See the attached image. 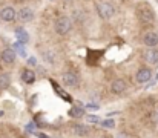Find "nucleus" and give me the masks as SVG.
<instances>
[{"label":"nucleus","instance_id":"17","mask_svg":"<svg viewBox=\"0 0 158 138\" xmlns=\"http://www.w3.org/2000/svg\"><path fill=\"white\" fill-rule=\"evenodd\" d=\"M88 121H89V123H100V120H98L95 115H89V117H88Z\"/></svg>","mask_w":158,"mask_h":138},{"label":"nucleus","instance_id":"20","mask_svg":"<svg viewBox=\"0 0 158 138\" xmlns=\"http://www.w3.org/2000/svg\"><path fill=\"white\" fill-rule=\"evenodd\" d=\"M39 138H48V137H45L43 134H39Z\"/></svg>","mask_w":158,"mask_h":138},{"label":"nucleus","instance_id":"7","mask_svg":"<svg viewBox=\"0 0 158 138\" xmlns=\"http://www.w3.org/2000/svg\"><path fill=\"white\" fill-rule=\"evenodd\" d=\"M15 51L14 49H11V48H6V49H3L2 51V54H0V58H2V61H5L6 65H11V63H14L15 61Z\"/></svg>","mask_w":158,"mask_h":138},{"label":"nucleus","instance_id":"15","mask_svg":"<svg viewBox=\"0 0 158 138\" xmlns=\"http://www.w3.org/2000/svg\"><path fill=\"white\" fill-rule=\"evenodd\" d=\"M83 114H85V111H83L81 107H77V106H74V107L69 111V115H71L72 118H80V117H83Z\"/></svg>","mask_w":158,"mask_h":138},{"label":"nucleus","instance_id":"5","mask_svg":"<svg viewBox=\"0 0 158 138\" xmlns=\"http://www.w3.org/2000/svg\"><path fill=\"white\" fill-rule=\"evenodd\" d=\"M61 83L64 86H69V88H75L78 86V77L74 74V72H64L61 75Z\"/></svg>","mask_w":158,"mask_h":138},{"label":"nucleus","instance_id":"10","mask_svg":"<svg viewBox=\"0 0 158 138\" xmlns=\"http://www.w3.org/2000/svg\"><path fill=\"white\" fill-rule=\"evenodd\" d=\"M15 11H14V8H11V6H6V8H3L2 11H0V17H2V20L3 22H12L14 19H15Z\"/></svg>","mask_w":158,"mask_h":138},{"label":"nucleus","instance_id":"18","mask_svg":"<svg viewBox=\"0 0 158 138\" xmlns=\"http://www.w3.org/2000/svg\"><path fill=\"white\" fill-rule=\"evenodd\" d=\"M102 124L106 126V128H112V126H114V120H106V121H103Z\"/></svg>","mask_w":158,"mask_h":138},{"label":"nucleus","instance_id":"9","mask_svg":"<svg viewBox=\"0 0 158 138\" xmlns=\"http://www.w3.org/2000/svg\"><path fill=\"white\" fill-rule=\"evenodd\" d=\"M144 60L148 61V63H151V65H157L158 63V51L154 48H148V51H144Z\"/></svg>","mask_w":158,"mask_h":138},{"label":"nucleus","instance_id":"22","mask_svg":"<svg viewBox=\"0 0 158 138\" xmlns=\"http://www.w3.org/2000/svg\"><path fill=\"white\" fill-rule=\"evenodd\" d=\"M15 2H25V0H15Z\"/></svg>","mask_w":158,"mask_h":138},{"label":"nucleus","instance_id":"11","mask_svg":"<svg viewBox=\"0 0 158 138\" xmlns=\"http://www.w3.org/2000/svg\"><path fill=\"white\" fill-rule=\"evenodd\" d=\"M110 89H112L114 94H123V92L126 91V82H124V80H121V78H118V80L112 82Z\"/></svg>","mask_w":158,"mask_h":138},{"label":"nucleus","instance_id":"2","mask_svg":"<svg viewBox=\"0 0 158 138\" xmlns=\"http://www.w3.org/2000/svg\"><path fill=\"white\" fill-rule=\"evenodd\" d=\"M95 6H97V12H98V15H100L103 20L110 19V17L115 14V8H114V5L109 3V2H100V3H97Z\"/></svg>","mask_w":158,"mask_h":138},{"label":"nucleus","instance_id":"12","mask_svg":"<svg viewBox=\"0 0 158 138\" xmlns=\"http://www.w3.org/2000/svg\"><path fill=\"white\" fill-rule=\"evenodd\" d=\"M22 82L28 83V85H32L35 82V74L31 71V69H25L23 74H22Z\"/></svg>","mask_w":158,"mask_h":138},{"label":"nucleus","instance_id":"14","mask_svg":"<svg viewBox=\"0 0 158 138\" xmlns=\"http://www.w3.org/2000/svg\"><path fill=\"white\" fill-rule=\"evenodd\" d=\"M15 36H17V39H19V42H20V43H26V42L29 40L28 32H26L25 29H22V28H19V29L15 31Z\"/></svg>","mask_w":158,"mask_h":138},{"label":"nucleus","instance_id":"19","mask_svg":"<svg viewBox=\"0 0 158 138\" xmlns=\"http://www.w3.org/2000/svg\"><path fill=\"white\" fill-rule=\"evenodd\" d=\"M88 107H89V109H97L98 106H95V104H88Z\"/></svg>","mask_w":158,"mask_h":138},{"label":"nucleus","instance_id":"1","mask_svg":"<svg viewBox=\"0 0 158 138\" xmlns=\"http://www.w3.org/2000/svg\"><path fill=\"white\" fill-rule=\"evenodd\" d=\"M137 14H138V19H140V22L143 25L149 26V25L155 23V14H154V11H152V8L149 5H146V3L140 5L138 9H137Z\"/></svg>","mask_w":158,"mask_h":138},{"label":"nucleus","instance_id":"21","mask_svg":"<svg viewBox=\"0 0 158 138\" xmlns=\"http://www.w3.org/2000/svg\"><path fill=\"white\" fill-rule=\"evenodd\" d=\"M2 115H3V112H2V111H0V117H2Z\"/></svg>","mask_w":158,"mask_h":138},{"label":"nucleus","instance_id":"13","mask_svg":"<svg viewBox=\"0 0 158 138\" xmlns=\"http://www.w3.org/2000/svg\"><path fill=\"white\" fill-rule=\"evenodd\" d=\"M72 132L75 134V135H88L89 134V128L88 126H83V124H72Z\"/></svg>","mask_w":158,"mask_h":138},{"label":"nucleus","instance_id":"6","mask_svg":"<svg viewBox=\"0 0 158 138\" xmlns=\"http://www.w3.org/2000/svg\"><path fill=\"white\" fill-rule=\"evenodd\" d=\"M151 77H152V71H151L149 68H141V69L137 72L135 80H137V83H148V82L151 80Z\"/></svg>","mask_w":158,"mask_h":138},{"label":"nucleus","instance_id":"16","mask_svg":"<svg viewBox=\"0 0 158 138\" xmlns=\"http://www.w3.org/2000/svg\"><path fill=\"white\" fill-rule=\"evenodd\" d=\"M9 83H11L9 75H8V74H2V75H0V89H6V88L9 86Z\"/></svg>","mask_w":158,"mask_h":138},{"label":"nucleus","instance_id":"23","mask_svg":"<svg viewBox=\"0 0 158 138\" xmlns=\"http://www.w3.org/2000/svg\"><path fill=\"white\" fill-rule=\"evenodd\" d=\"M105 138H109V137H105Z\"/></svg>","mask_w":158,"mask_h":138},{"label":"nucleus","instance_id":"8","mask_svg":"<svg viewBox=\"0 0 158 138\" xmlns=\"http://www.w3.org/2000/svg\"><path fill=\"white\" fill-rule=\"evenodd\" d=\"M17 15H19V20H20V22L26 23V22H31V20L34 19V11H32L31 8H22Z\"/></svg>","mask_w":158,"mask_h":138},{"label":"nucleus","instance_id":"4","mask_svg":"<svg viewBox=\"0 0 158 138\" xmlns=\"http://www.w3.org/2000/svg\"><path fill=\"white\" fill-rule=\"evenodd\" d=\"M143 43L148 46V48H157L158 45V34L155 31H148L144 36H143Z\"/></svg>","mask_w":158,"mask_h":138},{"label":"nucleus","instance_id":"3","mask_svg":"<svg viewBox=\"0 0 158 138\" xmlns=\"http://www.w3.org/2000/svg\"><path fill=\"white\" fill-rule=\"evenodd\" d=\"M55 31L60 36H66L71 31V20L68 17H58L55 20Z\"/></svg>","mask_w":158,"mask_h":138}]
</instances>
